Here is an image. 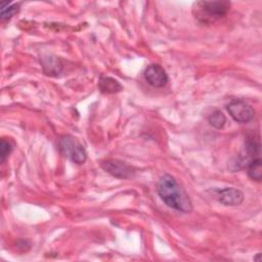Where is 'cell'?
Returning a JSON list of instances; mask_svg holds the SVG:
<instances>
[{
    "label": "cell",
    "mask_w": 262,
    "mask_h": 262,
    "mask_svg": "<svg viewBox=\"0 0 262 262\" xmlns=\"http://www.w3.org/2000/svg\"><path fill=\"white\" fill-rule=\"evenodd\" d=\"M230 9L228 1H199L193 5V14L202 23H212L224 16Z\"/></svg>",
    "instance_id": "2"
},
{
    "label": "cell",
    "mask_w": 262,
    "mask_h": 262,
    "mask_svg": "<svg viewBox=\"0 0 262 262\" xmlns=\"http://www.w3.org/2000/svg\"><path fill=\"white\" fill-rule=\"evenodd\" d=\"M12 149H13V144L10 142V140H8L6 138H2L1 143H0V160H1L2 164L5 162V160L8 158V156L11 154Z\"/></svg>",
    "instance_id": "13"
},
{
    "label": "cell",
    "mask_w": 262,
    "mask_h": 262,
    "mask_svg": "<svg viewBox=\"0 0 262 262\" xmlns=\"http://www.w3.org/2000/svg\"><path fill=\"white\" fill-rule=\"evenodd\" d=\"M248 175L252 180L260 182L262 179V162L260 158L253 159L247 165Z\"/></svg>",
    "instance_id": "9"
},
{
    "label": "cell",
    "mask_w": 262,
    "mask_h": 262,
    "mask_svg": "<svg viewBox=\"0 0 262 262\" xmlns=\"http://www.w3.org/2000/svg\"><path fill=\"white\" fill-rule=\"evenodd\" d=\"M246 151L248 157H251L252 160L256 159L254 158L255 156H259L260 155V140L259 137H255L254 134H249L246 138Z\"/></svg>",
    "instance_id": "10"
},
{
    "label": "cell",
    "mask_w": 262,
    "mask_h": 262,
    "mask_svg": "<svg viewBox=\"0 0 262 262\" xmlns=\"http://www.w3.org/2000/svg\"><path fill=\"white\" fill-rule=\"evenodd\" d=\"M216 198L224 206H239L244 202V193L234 187H224L216 190Z\"/></svg>",
    "instance_id": "7"
},
{
    "label": "cell",
    "mask_w": 262,
    "mask_h": 262,
    "mask_svg": "<svg viewBox=\"0 0 262 262\" xmlns=\"http://www.w3.org/2000/svg\"><path fill=\"white\" fill-rule=\"evenodd\" d=\"M98 89L101 93L114 94L123 90V86L120 82L108 76H101L98 82Z\"/></svg>",
    "instance_id": "8"
},
{
    "label": "cell",
    "mask_w": 262,
    "mask_h": 262,
    "mask_svg": "<svg viewBox=\"0 0 262 262\" xmlns=\"http://www.w3.org/2000/svg\"><path fill=\"white\" fill-rule=\"evenodd\" d=\"M230 117L237 123H248L255 117L254 108L241 99H233L226 105Z\"/></svg>",
    "instance_id": "5"
},
{
    "label": "cell",
    "mask_w": 262,
    "mask_h": 262,
    "mask_svg": "<svg viewBox=\"0 0 262 262\" xmlns=\"http://www.w3.org/2000/svg\"><path fill=\"white\" fill-rule=\"evenodd\" d=\"M157 191L168 207L183 213H190L192 211V203L189 196L170 174L161 176L157 185Z\"/></svg>",
    "instance_id": "1"
},
{
    "label": "cell",
    "mask_w": 262,
    "mask_h": 262,
    "mask_svg": "<svg viewBox=\"0 0 262 262\" xmlns=\"http://www.w3.org/2000/svg\"><path fill=\"white\" fill-rule=\"evenodd\" d=\"M18 7H19V4H11V3L3 4L1 6V13H0L1 19L2 20L10 19L18 11L19 9Z\"/></svg>",
    "instance_id": "12"
},
{
    "label": "cell",
    "mask_w": 262,
    "mask_h": 262,
    "mask_svg": "<svg viewBox=\"0 0 262 262\" xmlns=\"http://www.w3.org/2000/svg\"><path fill=\"white\" fill-rule=\"evenodd\" d=\"M58 149L62 156L76 164H84L87 152L82 143L72 135H63L58 139Z\"/></svg>",
    "instance_id": "3"
},
{
    "label": "cell",
    "mask_w": 262,
    "mask_h": 262,
    "mask_svg": "<svg viewBox=\"0 0 262 262\" xmlns=\"http://www.w3.org/2000/svg\"><path fill=\"white\" fill-rule=\"evenodd\" d=\"M101 168L111 174L112 176L120 179H129L132 178L135 175V169L134 167L130 166L129 164L117 160V159H108L104 160L100 163Z\"/></svg>",
    "instance_id": "4"
},
{
    "label": "cell",
    "mask_w": 262,
    "mask_h": 262,
    "mask_svg": "<svg viewBox=\"0 0 262 262\" xmlns=\"http://www.w3.org/2000/svg\"><path fill=\"white\" fill-rule=\"evenodd\" d=\"M144 79L146 82L156 88L164 87L168 83V75L163 67L157 63H152L146 67L144 70Z\"/></svg>",
    "instance_id": "6"
},
{
    "label": "cell",
    "mask_w": 262,
    "mask_h": 262,
    "mask_svg": "<svg viewBox=\"0 0 262 262\" xmlns=\"http://www.w3.org/2000/svg\"><path fill=\"white\" fill-rule=\"evenodd\" d=\"M208 121L210 123L211 126H213L216 129H221L224 127L225 123H226V117L225 115L219 111V110H215L214 112H212L208 118Z\"/></svg>",
    "instance_id": "11"
}]
</instances>
